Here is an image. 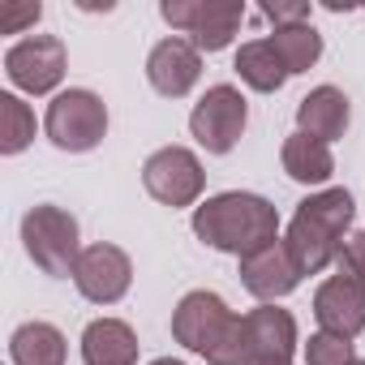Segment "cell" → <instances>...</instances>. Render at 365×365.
<instances>
[{
    "instance_id": "obj_1",
    "label": "cell",
    "mask_w": 365,
    "mask_h": 365,
    "mask_svg": "<svg viewBox=\"0 0 365 365\" xmlns=\"http://www.w3.org/2000/svg\"><path fill=\"white\" fill-rule=\"evenodd\" d=\"M190 228H194V237L207 250H220V254H232V258H250L262 245L279 241V211L262 194L228 190V194H215V198L198 202Z\"/></svg>"
},
{
    "instance_id": "obj_2",
    "label": "cell",
    "mask_w": 365,
    "mask_h": 365,
    "mask_svg": "<svg viewBox=\"0 0 365 365\" xmlns=\"http://www.w3.org/2000/svg\"><path fill=\"white\" fill-rule=\"evenodd\" d=\"M352 220H356V202L339 185H327V190L301 198L297 215L288 220V232H284V245H288L297 271L322 275L327 267H335L344 241L352 237Z\"/></svg>"
},
{
    "instance_id": "obj_3",
    "label": "cell",
    "mask_w": 365,
    "mask_h": 365,
    "mask_svg": "<svg viewBox=\"0 0 365 365\" xmlns=\"http://www.w3.org/2000/svg\"><path fill=\"white\" fill-rule=\"evenodd\" d=\"M22 245H26V258L52 279H73V267L86 250L78 220L56 202H39L22 215Z\"/></svg>"
},
{
    "instance_id": "obj_4",
    "label": "cell",
    "mask_w": 365,
    "mask_h": 365,
    "mask_svg": "<svg viewBox=\"0 0 365 365\" xmlns=\"http://www.w3.org/2000/svg\"><path fill=\"white\" fill-rule=\"evenodd\" d=\"M43 133L56 150L65 155H86L108 138V103L86 91V86H69L48 103L43 116Z\"/></svg>"
},
{
    "instance_id": "obj_5",
    "label": "cell",
    "mask_w": 365,
    "mask_h": 365,
    "mask_svg": "<svg viewBox=\"0 0 365 365\" xmlns=\"http://www.w3.org/2000/svg\"><path fill=\"white\" fill-rule=\"evenodd\" d=\"M245 125H250V99L232 82L207 86V95L190 112V133L207 155H232Z\"/></svg>"
},
{
    "instance_id": "obj_6",
    "label": "cell",
    "mask_w": 365,
    "mask_h": 365,
    "mask_svg": "<svg viewBox=\"0 0 365 365\" xmlns=\"http://www.w3.org/2000/svg\"><path fill=\"white\" fill-rule=\"evenodd\" d=\"M142 185L159 207L180 211V207H198V198L207 190V172L190 146H159L142 163Z\"/></svg>"
},
{
    "instance_id": "obj_7",
    "label": "cell",
    "mask_w": 365,
    "mask_h": 365,
    "mask_svg": "<svg viewBox=\"0 0 365 365\" xmlns=\"http://www.w3.org/2000/svg\"><path fill=\"white\" fill-rule=\"evenodd\" d=\"M237 314L228 309V301L220 292H207V288H194L176 301L172 309V339L185 348V352H198V356H211L224 335L232 331Z\"/></svg>"
},
{
    "instance_id": "obj_8",
    "label": "cell",
    "mask_w": 365,
    "mask_h": 365,
    "mask_svg": "<svg viewBox=\"0 0 365 365\" xmlns=\"http://www.w3.org/2000/svg\"><path fill=\"white\" fill-rule=\"evenodd\" d=\"M69 52L56 35H26L5 52V78L22 95H52L65 82Z\"/></svg>"
},
{
    "instance_id": "obj_9",
    "label": "cell",
    "mask_w": 365,
    "mask_h": 365,
    "mask_svg": "<svg viewBox=\"0 0 365 365\" xmlns=\"http://www.w3.org/2000/svg\"><path fill=\"white\" fill-rule=\"evenodd\" d=\"M133 284V258L112 245V241H95L82 250L78 267H73V288L91 301V305H116L125 301Z\"/></svg>"
},
{
    "instance_id": "obj_10",
    "label": "cell",
    "mask_w": 365,
    "mask_h": 365,
    "mask_svg": "<svg viewBox=\"0 0 365 365\" xmlns=\"http://www.w3.org/2000/svg\"><path fill=\"white\" fill-rule=\"evenodd\" d=\"M202 78V52L190 39H159L146 56V82L155 86V95L163 99H185Z\"/></svg>"
},
{
    "instance_id": "obj_11",
    "label": "cell",
    "mask_w": 365,
    "mask_h": 365,
    "mask_svg": "<svg viewBox=\"0 0 365 365\" xmlns=\"http://www.w3.org/2000/svg\"><path fill=\"white\" fill-rule=\"evenodd\" d=\"M301 279H305V275L297 271V262H292L284 237L271 241V245H262L258 254L241 258V284H245V292L258 297L262 305H275V301L292 297V292L301 288Z\"/></svg>"
},
{
    "instance_id": "obj_12",
    "label": "cell",
    "mask_w": 365,
    "mask_h": 365,
    "mask_svg": "<svg viewBox=\"0 0 365 365\" xmlns=\"http://www.w3.org/2000/svg\"><path fill=\"white\" fill-rule=\"evenodd\" d=\"M314 318H318V331L356 339L365 331V284H356L348 275L322 279L314 292Z\"/></svg>"
},
{
    "instance_id": "obj_13",
    "label": "cell",
    "mask_w": 365,
    "mask_h": 365,
    "mask_svg": "<svg viewBox=\"0 0 365 365\" xmlns=\"http://www.w3.org/2000/svg\"><path fill=\"white\" fill-rule=\"evenodd\" d=\"M245 344H250V361H292V352L301 348L297 318L279 305H258L245 314Z\"/></svg>"
},
{
    "instance_id": "obj_14",
    "label": "cell",
    "mask_w": 365,
    "mask_h": 365,
    "mask_svg": "<svg viewBox=\"0 0 365 365\" xmlns=\"http://www.w3.org/2000/svg\"><path fill=\"white\" fill-rule=\"evenodd\" d=\"M348 120H352V103H348V95L339 86H314L297 103V133L318 138L327 146L348 133Z\"/></svg>"
},
{
    "instance_id": "obj_15",
    "label": "cell",
    "mask_w": 365,
    "mask_h": 365,
    "mask_svg": "<svg viewBox=\"0 0 365 365\" xmlns=\"http://www.w3.org/2000/svg\"><path fill=\"white\" fill-rule=\"evenodd\" d=\"M138 331L125 318H95L82 331V361L86 365H138Z\"/></svg>"
},
{
    "instance_id": "obj_16",
    "label": "cell",
    "mask_w": 365,
    "mask_h": 365,
    "mask_svg": "<svg viewBox=\"0 0 365 365\" xmlns=\"http://www.w3.org/2000/svg\"><path fill=\"white\" fill-rule=\"evenodd\" d=\"M241 22H245V0H198L190 43L198 52H224V48H232Z\"/></svg>"
},
{
    "instance_id": "obj_17",
    "label": "cell",
    "mask_w": 365,
    "mask_h": 365,
    "mask_svg": "<svg viewBox=\"0 0 365 365\" xmlns=\"http://www.w3.org/2000/svg\"><path fill=\"white\" fill-rule=\"evenodd\" d=\"M279 163L288 172V180L297 185H327L335 176V155L327 142L318 138H305V133H288L284 146H279Z\"/></svg>"
},
{
    "instance_id": "obj_18",
    "label": "cell",
    "mask_w": 365,
    "mask_h": 365,
    "mask_svg": "<svg viewBox=\"0 0 365 365\" xmlns=\"http://www.w3.org/2000/svg\"><path fill=\"white\" fill-rule=\"evenodd\" d=\"M232 69H237V78H241L250 91H258V95H275V91L292 78L288 65L279 61V52L271 48V39H250V43H241L237 56H232Z\"/></svg>"
},
{
    "instance_id": "obj_19",
    "label": "cell",
    "mask_w": 365,
    "mask_h": 365,
    "mask_svg": "<svg viewBox=\"0 0 365 365\" xmlns=\"http://www.w3.org/2000/svg\"><path fill=\"white\" fill-rule=\"evenodd\" d=\"M9 356H14V365H65L69 339L61 335V327L35 318L9 335Z\"/></svg>"
},
{
    "instance_id": "obj_20",
    "label": "cell",
    "mask_w": 365,
    "mask_h": 365,
    "mask_svg": "<svg viewBox=\"0 0 365 365\" xmlns=\"http://www.w3.org/2000/svg\"><path fill=\"white\" fill-rule=\"evenodd\" d=\"M267 39H271V48L279 52V61L288 65V73H309V69L322 61V35H318L309 22L275 26Z\"/></svg>"
},
{
    "instance_id": "obj_21",
    "label": "cell",
    "mask_w": 365,
    "mask_h": 365,
    "mask_svg": "<svg viewBox=\"0 0 365 365\" xmlns=\"http://www.w3.org/2000/svg\"><path fill=\"white\" fill-rule=\"evenodd\" d=\"M35 142V112L22 103V95H0V155H22Z\"/></svg>"
},
{
    "instance_id": "obj_22",
    "label": "cell",
    "mask_w": 365,
    "mask_h": 365,
    "mask_svg": "<svg viewBox=\"0 0 365 365\" xmlns=\"http://www.w3.org/2000/svg\"><path fill=\"white\" fill-rule=\"evenodd\" d=\"M301 356H305V365H352L356 361V344L344 339V335H331V331H314L301 344Z\"/></svg>"
},
{
    "instance_id": "obj_23",
    "label": "cell",
    "mask_w": 365,
    "mask_h": 365,
    "mask_svg": "<svg viewBox=\"0 0 365 365\" xmlns=\"http://www.w3.org/2000/svg\"><path fill=\"white\" fill-rule=\"evenodd\" d=\"M39 18H43V5H39V0H26V5L5 0V5H0V31H5V35H22V31L35 26Z\"/></svg>"
},
{
    "instance_id": "obj_24",
    "label": "cell",
    "mask_w": 365,
    "mask_h": 365,
    "mask_svg": "<svg viewBox=\"0 0 365 365\" xmlns=\"http://www.w3.org/2000/svg\"><path fill=\"white\" fill-rule=\"evenodd\" d=\"M309 14H314L309 0H267V5H262V18H267L271 26H297V22H309Z\"/></svg>"
},
{
    "instance_id": "obj_25",
    "label": "cell",
    "mask_w": 365,
    "mask_h": 365,
    "mask_svg": "<svg viewBox=\"0 0 365 365\" xmlns=\"http://www.w3.org/2000/svg\"><path fill=\"white\" fill-rule=\"evenodd\" d=\"M335 271L348 275V279H356V284H365V232H352L344 241V250L335 258Z\"/></svg>"
},
{
    "instance_id": "obj_26",
    "label": "cell",
    "mask_w": 365,
    "mask_h": 365,
    "mask_svg": "<svg viewBox=\"0 0 365 365\" xmlns=\"http://www.w3.org/2000/svg\"><path fill=\"white\" fill-rule=\"evenodd\" d=\"M159 18H163L172 31L190 35V31H194V18H198V0H163V5H159Z\"/></svg>"
},
{
    "instance_id": "obj_27",
    "label": "cell",
    "mask_w": 365,
    "mask_h": 365,
    "mask_svg": "<svg viewBox=\"0 0 365 365\" xmlns=\"http://www.w3.org/2000/svg\"><path fill=\"white\" fill-rule=\"evenodd\" d=\"M150 365H185V361H176V356H159V361H150Z\"/></svg>"
},
{
    "instance_id": "obj_28",
    "label": "cell",
    "mask_w": 365,
    "mask_h": 365,
    "mask_svg": "<svg viewBox=\"0 0 365 365\" xmlns=\"http://www.w3.org/2000/svg\"><path fill=\"white\" fill-rule=\"evenodd\" d=\"M250 365H292V361H250Z\"/></svg>"
},
{
    "instance_id": "obj_29",
    "label": "cell",
    "mask_w": 365,
    "mask_h": 365,
    "mask_svg": "<svg viewBox=\"0 0 365 365\" xmlns=\"http://www.w3.org/2000/svg\"><path fill=\"white\" fill-rule=\"evenodd\" d=\"M352 365H365V361H361V356H356V361H352Z\"/></svg>"
}]
</instances>
